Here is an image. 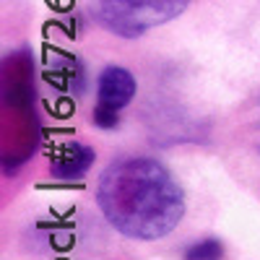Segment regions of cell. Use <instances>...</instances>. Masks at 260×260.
<instances>
[{"instance_id":"1","label":"cell","mask_w":260,"mask_h":260,"mask_svg":"<svg viewBox=\"0 0 260 260\" xmlns=\"http://www.w3.org/2000/svg\"><path fill=\"white\" fill-rule=\"evenodd\" d=\"M96 203L120 234L154 242L172 234L185 216V192L156 159L125 156L102 172Z\"/></svg>"},{"instance_id":"2","label":"cell","mask_w":260,"mask_h":260,"mask_svg":"<svg viewBox=\"0 0 260 260\" xmlns=\"http://www.w3.org/2000/svg\"><path fill=\"white\" fill-rule=\"evenodd\" d=\"M190 0H94L96 21L122 39H136L177 18Z\"/></svg>"},{"instance_id":"3","label":"cell","mask_w":260,"mask_h":260,"mask_svg":"<svg viewBox=\"0 0 260 260\" xmlns=\"http://www.w3.org/2000/svg\"><path fill=\"white\" fill-rule=\"evenodd\" d=\"M136 96V78L122 65H107L96 78V110L94 122L102 130H110L117 125L120 110L130 104Z\"/></svg>"},{"instance_id":"4","label":"cell","mask_w":260,"mask_h":260,"mask_svg":"<svg viewBox=\"0 0 260 260\" xmlns=\"http://www.w3.org/2000/svg\"><path fill=\"white\" fill-rule=\"evenodd\" d=\"M96 154L86 143H68L52 159V175L57 180H81L91 169Z\"/></svg>"},{"instance_id":"5","label":"cell","mask_w":260,"mask_h":260,"mask_svg":"<svg viewBox=\"0 0 260 260\" xmlns=\"http://www.w3.org/2000/svg\"><path fill=\"white\" fill-rule=\"evenodd\" d=\"M221 257H224V245L216 237H206L201 242H192L182 252V260H221Z\"/></svg>"}]
</instances>
